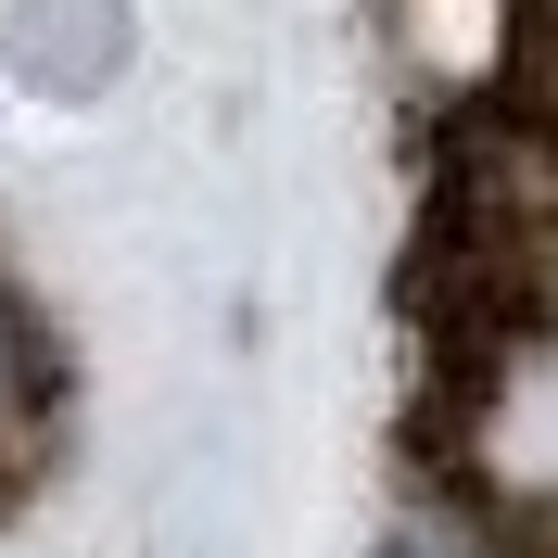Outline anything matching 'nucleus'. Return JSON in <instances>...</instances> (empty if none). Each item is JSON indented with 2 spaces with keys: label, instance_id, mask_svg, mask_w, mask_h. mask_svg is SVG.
Masks as SVG:
<instances>
[{
  "label": "nucleus",
  "instance_id": "1",
  "mask_svg": "<svg viewBox=\"0 0 558 558\" xmlns=\"http://www.w3.org/2000/svg\"><path fill=\"white\" fill-rule=\"evenodd\" d=\"M26 445H38V330L13 317V292H0V483L26 470Z\"/></svg>",
  "mask_w": 558,
  "mask_h": 558
}]
</instances>
